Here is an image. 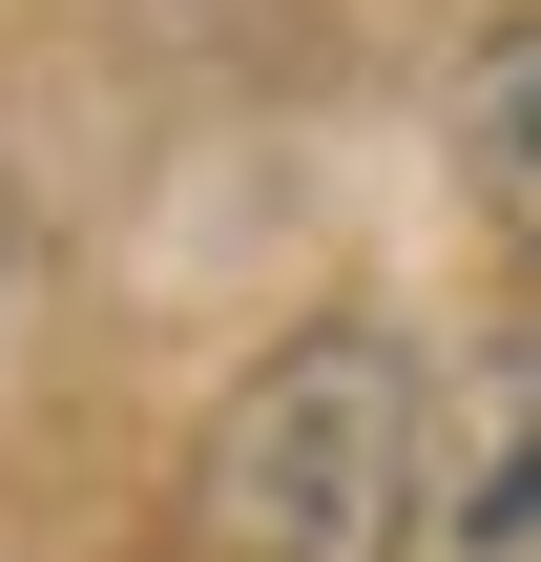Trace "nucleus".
I'll list each match as a JSON object with an SVG mask.
<instances>
[{
  "instance_id": "f257e3e1",
  "label": "nucleus",
  "mask_w": 541,
  "mask_h": 562,
  "mask_svg": "<svg viewBox=\"0 0 541 562\" xmlns=\"http://www.w3.org/2000/svg\"><path fill=\"white\" fill-rule=\"evenodd\" d=\"M417 480H438V375L396 313H313L271 334L208 438H188V562H417Z\"/></svg>"
},
{
  "instance_id": "f03ea898",
  "label": "nucleus",
  "mask_w": 541,
  "mask_h": 562,
  "mask_svg": "<svg viewBox=\"0 0 541 562\" xmlns=\"http://www.w3.org/2000/svg\"><path fill=\"white\" fill-rule=\"evenodd\" d=\"M417 562H541V334H480V355L438 375Z\"/></svg>"
},
{
  "instance_id": "7ed1b4c3",
  "label": "nucleus",
  "mask_w": 541,
  "mask_h": 562,
  "mask_svg": "<svg viewBox=\"0 0 541 562\" xmlns=\"http://www.w3.org/2000/svg\"><path fill=\"white\" fill-rule=\"evenodd\" d=\"M459 188H480V229L541 271V21L459 63Z\"/></svg>"
},
{
  "instance_id": "20e7f679",
  "label": "nucleus",
  "mask_w": 541,
  "mask_h": 562,
  "mask_svg": "<svg viewBox=\"0 0 541 562\" xmlns=\"http://www.w3.org/2000/svg\"><path fill=\"white\" fill-rule=\"evenodd\" d=\"M0 334H21V209H0Z\"/></svg>"
}]
</instances>
